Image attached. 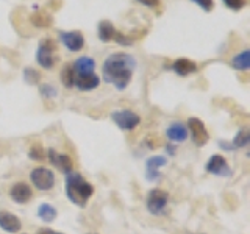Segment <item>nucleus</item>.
Segmentation results:
<instances>
[{"label": "nucleus", "mask_w": 250, "mask_h": 234, "mask_svg": "<svg viewBox=\"0 0 250 234\" xmlns=\"http://www.w3.org/2000/svg\"><path fill=\"white\" fill-rule=\"evenodd\" d=\"M113 41L117 42L119 45H122V47H130V45L135 44V38H131L130 35H124V33H121V31H116Z\"/></svg>", "instance_id": "a878e982"}, {"label": "nucleus", "mask_w": 250, "mask_h": 234, "mask_svg": "<svg viewBox=\"0 0 250 234\" xmlns=\"http://www.w3.org/2000/svg\"><path fill=\"white\" fill-rule=\"evenodd\" d=\"M170 69L180 77H186L191 75L194 72H197V62H194L189 58H177L174 62H172Z\"/></svg>", "instance_id": "a211bd4d"}, {"label": "nucleus", "mask_w": 250, "mask_h": 234, "mask_svg": "<svg viewBox=\"0 0 250 234\" xmlns=\"http://www.w3.org/2000/svg\"><path fill=\"white\" fill-rule=\"evenodd\" d=\"M45 150L42 148V145H39V144H35V145H31L30 147V150H28V158L31 161H44L45 159Z\"/></svg>", "instance_id": "5701e85b"}, {"label": "nucleus", "mask_w": 250, "mask_h": 234, "mask_svg": "<svg viewBox=\"0 0 250 234\" xmlns=\"http://www.w3.org/2000/svg\"><path fill=\"white\" fill-rule=\"evenodd\" d=\"M58 38L69 52H80L84 47V36L82 31H78V30L60 31Z\"/></svg>", "instance_id": "9d476101"}, {"label": "nucleus", "mask_w": 250, "mask_h": 234, "mask_svg": "<svg viewBox=\"0 0 250 234\" xmlns=\"http://www.w3.org/2000/svg\"><path fill=\"white\" fill-rule=\"evenodd\" d=\"M31 23H33L35 27H39V28H44V27H49L50 25V18L47 14H42L41 11L35 13L33 16H31Z\"/></svg>", "instance_id": "b1692460"}, {"label": "nucleus", "mask_w": 250, "mask_h": 234, "mask_svg": "<svg viewBox=\"0 0 250 234\" xmlns=\"http://www.w3.org/2000/svg\"><path fill=\"white\" fill-rule=\"evenodd\" d=\"M30 181L38 191L47 192L55 186V172L49 167L39 166L30 172Z\"/></svg>", "instance_id": "423d86ee"}, {"label": "nucleus", "mask_w": 250, "mask_h": 234, "mask_svg": "<svg viewBox=\"0 0 250 234\" xmlns=\"http://www.w3.org/2000/svg\"><path fill=\"white\" fill-rule=\"evenodd\" d=\"M39 78H41V75H39L35 69H31V67L23 69V80L28 84H36L39 81Z\"/></svg>", "instance_id": "bb28decb"}, {"label": "nucleus", "mask_w": 250, "mask_h": 234, "mask_svg": "<svg viewBox=\"0 0 250 234\" xmlns=\"http://www.w3.org/2000/svg\"><path fill=\"white\" fill-rule=\"evenodd\" d=\"M167 156H163V155H155V156H150V158H147L146 161V179L150 183H155L158 181L161 178V174H160V169L167 166Z\"/></svg>", "instance_id": "1a4fd4ad"}, {"label": "nucleus", "mask_w": 250, "mask_h": 234, "mask_svg": "<svg viewBox=\"0 0 250 234\" xmlns=\"http://www.w3.org/2000/svg\"><path fill=\"white\" fill-rule=\"evenodd\" d=\"M36 215L41 222L44 223H52L55 222V218L58 217V211L50 203H41L36 209Z\"/></svg>", "instance_id": "6ab92c4d"}, {"label": "nucleus", "mask_w": 250, "mask_h": 234, "mask_svg": "<svg viewBox=\"0 0 250 234\" xmlns=\"http://www.w3.org/2000/svg\"><path fill=\"white\" fill-rule=\"evenodd\" d=\"M60 80L62 83V86L67 89H72L74 88V81H75V72L72 69V64H66L64 67L61 69L60 72Z\"/></svg>", "instance_id": "4be33fe9"}, {"label": "nucleus", "mask_w": 250, "mask_h": 234, "mask_svg": "<svg viewBox=\"0 0 250 234\" xmlns=\"http://www.w3.org/2000/svg\"><path fill=\"white\" fill-rule=\"evenodd\" d=\"M116 28L114 25L109 20H100L99 25H97V38L100 39L102 42H111L114 39L116 35Z\"/></svg>", "instance_id": "aec40b11"}, {"label": "nucleus", "mask_w": 250, "mask_h": 234, "mask_svg": "<svg viewBox=\"0 0 250 234\" xmlns=\"http://www.w3.org/2000/svg\"><path fill=\"white\" fill-rule=\"evenodd\" d=\"M39 92H41V96L44 98H55L58 96V89L50 83H42L39 86Z\"/></svg>", "instance_id": "393cba45"}, {"label": "nucleus", "mask_w": 250, "mask_h": 234, "mask_svg": "<svg viewBox=\"0 0 250 234\" xmlns=\"http://www.w3.org/2000/svg\"><path fill=\"white\" fill-rule=\"evenodd\" d=\"M94 195V186L84 179L78 172H70L66 175V197L75 206L84 208Z\"/></svg>", "instance_id": "f03ea898"}, {"label": "nucleus", "mask_w": 250, "mask_h": 234, "mask_svg": "<svg viewBox=\"0 0 250 234\" xmlns=\"http://www.w3.org/2000/svg\"><path fill=\"white\" fill-rule=\"evenodd\" d=\"M88 234H97V233H88Z\"/></svg>", "instance_id": "72a5a7b5"}, {"label": "nucleus", "mask_w": 250, "mask_h": 234, "mask_svg": "<svg viewBox=\"0 0 250 234\" xmlns=\"http://www.w3.org/2000/svg\"><path fill=\"white\" fill-rule=\"evenodd\" d=\"M72 69L75 75H89L94 74V70H96V61H94L92 57L83 55V57H78L72 62Z\"/></svg>", "instance_id": "f3484780"}, {"label": "nucleus", "mask_w": 250, "mask_h": 234, "mask_svg": "<svg viewBox=\"0 0 250 234\" xmlns=\"http://www.w3.org/2000/svg\"><path fill=\"white\" fill-rule=\"evenodd\" d=\"M217 144L221 145V148H224V150H230V152L238 150V148H246L250 144V130L249 128L238 130V133L234 135V137L230 144H225L224 140H219Z\"/></svg>", "instance_id": "2eb2a0df"}, {"label": "nucleus", "mask_w": 250, "mask_h": 234, "mask_svg": "<svg viewBox=\"0 0 250 234\" xmlns=\"http://www.w3.org/2000/svg\"><path fill=\"white\" fill-rule=\"evenodd\" d=\"M47 156H49V161L61 172V174L67 175V174H70V172H74V161L69 155L58 153L57 150L50 148V150L47 152Z\"/></svg>", "instance_id": "ddd939ff"}, {"label": "nucleus", "mask_w": 250, "mask_h": 234, "mask_svg": "<svg viewBox=\"0 0 250 234\" xmlns=\"http://www.w3.org/2000/svg\"><path fill=\"white\" fill-rule=\"evenodd\" d=\"M53 234H64V233H60V231H53Z\"/></svg>", "instance_id": "473e14b6"}, {"label": "nucleus", "mask_w": 250, "mask_h": 234, "mask_svg": "<svg viewBox=\"0 0 250 234\" xmlns=\"http://www.w3.org/2000/svg\"><path fill=\"white\" fill-rule=\"evenodd\" d=\"M166 152H167L170 156H174V155L177 153V148L174 147V144H169V145H166Z\"/></svg>", "instance_id": "7c9ffc66"}, {"label": "nucleus", "mask_w": 250, "mask_h": 234, "mask_svg": "<svg viewBox=\"0 0 250 234\" xmlns=\"http://www.w3.org/2000/svg\"><path fill=\"white\" fill-rule=\"evenodd\" d=\"M0 230H3L8 234H16L22 230V222L21 218L10 213V211L0 209Z\"/></svg>", "instance_id": "4468645a"}, {"label": "nucleus", "mask_w": 250, "mask_h": 234, "mask_svg": "<svg viewBox=\"0 0 250 234\" xmlns=\"http://www.w3.org/2000/svg\"><path fill=\"white\" fill-rule=\"evenodd\" d=\"M55 230H50V228H41V230H38L36 234H53Z\"/></svg>", "instance_id": "2f4dec72"}, {"label": "nucleus", "mask_w": 250, "mask_h": 234, "mask_svg": "<svg viewBox=\"0 0 250 234\" xmlns=\"http://www.w3.org/2000/svg\"><path fill=\"white\" fill-rule=\"evenodd\" d=\"M164 136H166V139L170 144H183L189 137V133H188L185 122L175 120L167 125L166 131H164Z\"/></svg>", "instance_id": "9b49d317"}, {"label": "nucleus", "mask_w": 250, "mask_h": 234, "mask_svg": "<svg viewBox=\"0 0 250 234\" xmlns=\"http://www.w3.org/2000/svg\"><path fill=\"white\" fill-rule=\"evenodd\" d=\"M169 200H170V195L167 191L161 189V187H153V189L147 192L146 208L152 215H163L167 209Z\"/></svg>", "instance_id": "7ed1b4c3"}, {"label": "nucleus", "mask_w": 250, "mask_h": 234, "mask_svg": "<svg viewBox=\"0 0 250 234\" xmlns=\"http://www.w3.org/2000/svg\"><path fill=\"white\" fill-rule=\"evenodd\" d=\"M8 195H10V198L14 203H18V205H27V203L33 198V191H31L30 184L23 181H18L10 187Z\"/></svg>", "instance_id": "f8f14e48"}, {"label": "nucleus", "mask_w": 250, "mask_h": 234, "mask_svg": "<svg viewBox=\"0 0 250 234\" xmlns=\"http://www.w3.org/2000/svg\"><path fill=\"white\" fill-rule=\"evenodd\" d=\"M100 84V78L99 75L94 72L89 75H75V81H74V88L83 92H89L97 89Z\"/></svg>", "instance_id": "dca6fc26"}, {"label": "nucleus", "mask_w": 250, "mask_h": 234, "mask_svg": "<svg viewBox=\"0 0 250 234\" xmlns=\"http://www.w3.org/2000/svg\"><path fill=\"white\" fill-rule=\"evenodd\" d=\"M136 69V59L131 53L114 52L108 55L102 66L104 81L114 86L117 91H125L131 83L133 72Z\"/></svg>", "instance_id": "f257e3e1"}, {"label": "nucleus", "mask_w": 250, "mask_h": 234, "mask_svg": "<svg viewBox=\"0 0 250 234\" xmlns=\"http://www.w3.org/2000/svg\"><path fill=\"white\" fill-rule=\"evenodd\" d=\"M136 2H139L141 5H144L147 8H156V6H160V0H136Z\"/></svg>", "instance_id": "c756f323"}, {"label": "nucleus", "mask_w": 250, "mask_h": 234, "mask_svg": "<svg viewBox=\"0 0 250 234\" xmlns=\"http://www.w3.org/2000/svg\"><path fill=\"white\" fill-rule=\"evenodd\" d=\"M25 234H27V233H25Z\"/></svg>", "instance_id": "f704fd0d"}, {"label": "nucleus", "mask_w": 250, "mask_h": 234, "mask_svg": "<svg viewBox=\"0 0 250 234\" xmlns=\"http://www.w3.org/2000/svg\"><path fill=\"white\" fill-rule=\"evenodd\" d=\"M222 3L231 11H239L246 6L247 0H222Z\"/></svg>", "instance_id": "cd10ccee"}, {"label": "nucleus", "mask_w": 250, "mask_h": 234, "mask_svg": "<svg viewBox=\"0 0 250 234\" xmlns=\"http://www.w3.org/2000/svg\"><path fill=\"white\" fill-rule=\"evenodd\" d=\"M109 117H111L116 127L122 131H133L141 123V116L135 111H131V109H116Z\"/></svg>", "instance_id": "39448f33"}, {"label": "nucleus", "mask_w": 250, "mask_h": 234, "mask_svg": "<svg viewBox=\"0 0 250 234\" xmlns=\"http://www.w3.org/2000/svg\"><path fill=\"white\" fill-rule=\"evenodd\" d=\"M186 128H188V133H189V137L192 139V142L197 147H203L209 140V133L205 127V123L200 119H197V117L188 119Z\"/></svg>", "instance_id": "0eeeda50"}, {"label": "nucleus", "mask_w": 250, "mask_h": 234, "mask_svg": "<svg viewBox=\"0 0 250 234\" xmlns=\"http://www.w3.org/2000/svg\"><path fill=\"white\" fill-rule=\"evenodd\" d=\"M231 67L239 70V72H247L250 69V50L244 49L242 52L234 55L231 58Z\"/></svg>", "instance_id": "412c9836"}, {"label": "nucleus", "mask_w": 250, "mask_h": 234, "mask_svg": "<svg viewBox=\"0 0 250 234\" xmlns=\"http://www.w3.org/2000/svg\"><path fill=\"white\" fill-rule=\"evenodd\" d=\"M192 3H195L199 8H202L203 11H211L214 8V0H191Z\"/></svg>", "instance_id": "c85d7f7f"}, {"label": "nucleus", "mask_w": 250, "mask_h": 234, "mask_svg": "<svg viewBox=\"0 0 250 234\" xmlns=\"http://www.w3.org/2000/svg\"><path fill=\"white\" fill-rule=\"evenodd\" d=\"M205 170L208 174L214 175V176H221V178H230L233 175L230 164L227 162L225 156H222V155L209 156V159L205 164Z\"/></svg>", "instance_id": "6e6552de"}, {"label": "nucleus", "mask_w": 250, "mask_h": 234, "mask_svg": "<svg viewBox=\"0 0 250 234\" xmlns=\"http://www.w3.org/2000/svg\"><path fill=\"white\" fill-rule=\"evenodd\" d=\"M36 62L42 69L50 70L57 62V45L50 38H44L36 49Z\"/></svg>", "instance_id": "20e7f679"}]
</instances>
